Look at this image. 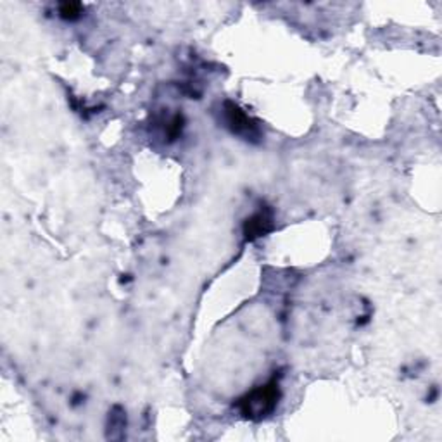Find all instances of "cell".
I'll use <instances>...</instances> for the list:
<instances>
[{
	"instance_id": "1",
	"label": "cell",
	"mask_w": 442,
	"mask_h": 442,
	"mask_svg": "<svg viewBox=\"0 0 442 442\" xmlns=\"http://www.w3.org/2000/svg\"><path fill=\"white\" fill-rule=\"evenodd\" d=\"M278 398H280L278 384L271 382L268 385H261V387L249 392L246 398L240 399V411L247 418L261 420L273 411L278 402Z\"/></svg>"
},
{
	"instance_id": "2",
	"label": "cell",
	"mask_w": 442,
	"mask_h": 442,
	"mask_svg": "<svg viewBox=\"0 0 442 442\" xmlns=\"http://www.w3.org/2000/svg\"><path fill=\"white\" fill-rule=\"evenodd\" d=\"M225 118L228 123L230 130L237 135H244L247 139H253L257 135V126L254 125L253 119L239 108V105L226 102L225 104Z\"/></svg>"
},
{
	"instance_id": "3",
	"label": "cell",
	"mask_w": 442,
	"mask_h": 442,
	"mask_svg": "<svg viewBox=\"0 0 442 442\" xmlns=\"http://www.w3.org/2000/svg\"><path fill=\"white\" fill-rule=\"evenodd\" d=\"M271 230V218L266 214L260 213L256 216H253L246 223V233L249 239H256V237L264 235L266 232Z\"/></svg>"
},
{
	"instance_id": "4",
	"label": "cell",
	"mask_w": 442,
	"mask_h": 442,
	"mask_svg": "<svg viewBox=\"0 0 442 442\" xmlns=\"http://www.w3.org/2000/svg\"><path fill=\"white\" fill-rule=\"evenodd\" d=\"M81 6L80 3H62L61 6V16L66 19H74V17L80 16Z\"/></svg>"
}]
</instances>
